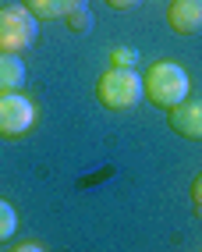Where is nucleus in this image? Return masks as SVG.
<instances>
[{"mask_svg": "<svg viewBox=\"0 0 202 252\" xmlns=\"http://www.w3.org/2000/svg\"><path fill=\"white\" fill-rule=\"evenodd\" d=\"M22 7H29L36 18H67L78 7H89V0H22Z\"/></svg>", "mask_w": 202, "mask_h": 252, "instance_id": "0eeeda50", "label": "nucleus"}, {"mask_svg": "<svg viewBox=\"0 0 202 252\" xmlns=\"http://www.w3.org/2000/svg\"><path fill=\"white\" fill-rule=\"evenodd\" d=\"M36 128V103L25 93H4L0 96V135L22 139Z\"/></svg>", "mask_w": 202, "mask_h": 252, "instance_id": "20e7f679", "label": "nucleus"}, {"mask_svg": "<svg viewBox=\"0 0 202 252\" xmlns=\"http://www.w3.org/2000/svg\"><path fill=\"white\" fill-rule=\"evenodd\" d=\"M110 7H117V11H128V7H139L142 0H107Z\"/></svg>", "mask_w": 202, "mask_h": 252, "instance_id": "4468645a", "label": "nucleus"}, {"mask_svg": "<svg viewBox=\"0 0 202 252\" xmlns=\"http://www.w3.org/2000/svg\"><path fill=\"white\" fill-rule=\"evenodd\" d=\"M25 86V64L18 54H0V96L4 93H22Z\"/></svg>", "mask_w": 202, "mask_h": 252, "instance_id": "6e6552de", "label": "nucleus"}, {"mask_svg": "<svg viewBox=\"0 0 202 252\" xmlns=\"http://www.w3.org/2000/svg\"><path fill=\"white\" fill-rule=\"evenodd\" d=\"M135 61H139V54H135L131 46H117L110 54V64L114 68H135Z\"/></svg>", "mask_w": 202, "mask_h": 252, "instance_id": "9b49d317", "label": "nucleus"}, {"mask_svg": "<svg viewBox=\"0 0 202 252\" xmlns=\"http://www.w3.org/2000/svg\"><path fill=\"white\" fill-rule=\"evenodd\" d=\"M188 89H192L188 71L177 61H156L142 75V96L160 110H174L181 99H188Z\"/></svg>", "mask_w": 202, "mask_h": 252, "instance_id": "f257e3e1", "label": "nucleus"}, {"mask_svg": "<svg viewBox=\"0 0 202 252\" xmlns=\"http://www.w3.org/2000/svg\"><path fill=\"white\" fill-rule=\"evenodd\" d=\"M167 121H171L174 135L202 142V99H181L174 110H167Z\"/></svg>", "mask_w": 202, "mask_h": 252, "instance_id": "39448f33", "label": "nucleus"}, {"mask_svg": "<svg viewBox=\"0 0 202 252\" xmlns=\"http://www.w3.org/2000/svg\"><path fill=\"white\" fill-rule=\"evenodd\" d=\"M96 99L107 110H131L142 103V75L135 68H110L96 78Z\"/></svg>", "mask_w": 202, "mask_h": 252, "instance_id": "f03ea898", "label": "nucleus"}, {"mask_svg": "<svg viewBox=\"0 0 202 252\" xmlns=\"http://www.w3.org/2000/svg\"><path fill=\"white\" fill-rule=\"evenodd\" d=\"M11 252H46V249H43V245H36V242H18Z\"/></svg>", "mask_w": 202, "mask_h": 252, "instance_id": "ddd939ff", "label": "nucleus"}, {"mask_svg": "<svg viewBox=\"0 0 202 252\" xmlns=\"http://www.w3.org/2000/svg\"><path fill=\"white\" fill-rule=\"evenodd\" d=\"M39 39V18L22 4L0 7V54H22Z\"/></svg>", "mask_w": 202, "mask_h": 252, "instance_id": "7ed1b4c3", "label": "nucleus"}, {"mask_svg": "<svg viewBox=\"0 0 202 252\" xmlns=\"http://www.w3.org/2000/svg\"><path fill=\"white\" fill-rule=\"evenodd\" d=\"M192 203L202 210V174H195V181H192Z\"/></svg>", "mask_w": 202, "mask_h": 252, "instance_id": "f8f14e48", "label": "nucleus"}, {"mask_svg": "<svg viewBox=\"0 0 202 252\" xmlns=\"http://www.w3.org/2000/svg\"><path fill=\"white\" fill-rule=\"evenodd\" d=\"M167 25L177 36H202V0H171Z\"/></svg>", "mask_w": 202, "mask_h": 252, "instance_id": "423d86ee", "label": "nucleus"}, {"mask_svg": "<svg viewBox=\"0 0 202 252\" xmlns=\"http://www.w3.org/2000/svg\"><path fill=\"white\" fill-rule=\"evenodd\" d=\"M67 29L71 32H92V25H96V18H92V7H78V11H71L67 14Z\"/></svg>", "mask_w": 202, "mask_h": 252, "instance_id": "9d476101", "label": "nucleus"}, {"mask_svg": "<svg viewBox=\"0 0 202 252\" xmlns=\"http://www.w3.org/2000/svg\"><path fill=\"white\" fill-rule=\"evenodd\" d=\"M14 231H18V213L7 199H0V242H7Z\"/></svg>", "mask_w": 202, "mask_h": 252, "instance_id": "1a4fd4ad", "label": "nucleus"}]
</instances>
